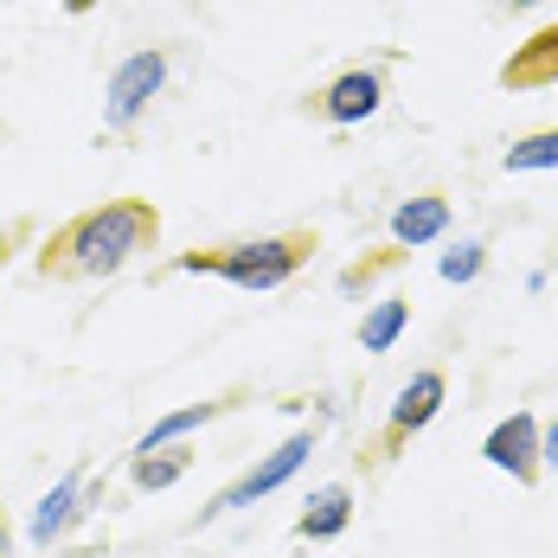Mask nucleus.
Instances as JSON below:
<instances>
[{"mask_svg":"<svg viewBox=\"0 0 558 558\" xmlns=\"http://www.w3.org/2000/svg\"><path fill=\"white\" fill-rule=\"evenodd\" d=\"M168 90V52L148 46V52H129L104 84V129H135L142 116L155 110V97Z\"/></svg>","mask_w":558,"mask_h":558,"instance_id":"20e7f679","label":"nucleus"},{"mask_svg":"<svg viewBox=\"0 0 558 558\" xmlns=\"http://www.w3.org/2000/svg\"><path fill=\"white\" fill-rule=\"evenodd\" d=\"M495 7H539V0H495Z\"/></svg>","mask_w":558,"mask_h":558,"instance_id":"aec40b11","label":"nucleus"},{"mask_svg":"<svg viewBox=\"0 0 558 558\" xmlns=\"http://www.w3.org/2000/svg\"><path fill=\"white\" fill-rule=\"evenodd\" d=\"M501 84H520V90H533V84H558V26H539L520 52L507 58Z\"/></svg>","mask_w":558,"mask_h":558,"instance_id":"9b49d317","label":"nucleus"},{"mask_svg":"<svg viewBox=\"0 0 558 558\" xmlns=\"http://www.w3.org/2000/svg\"><path fill=\"white\" fill-rule=\"evenodd\" d=\"M482 456H488V469H501L520 488H533V482L546 475V469H539V417H533V411H507L501 424L482 437Z\"/></svg>","mask_w":558,"mask_h":558,"instance_id":"39448f33","label":"nucleus"},{"mask_svg":"<svg viewBox=\"0 0 558 558\" xmlns=\"http://www.w3.org/2000/svg\"><path fill=\"white\" fill-rule=\"evenodd\" d=\"M186 469H193V449H186V444L148 449V456H135V462H129V482H135L142 495H161V488H173Z\"/></svg>","mask_w":558,"mask_h":558,"instance_id":"4468645a","label":"nucleus"},{"mask_svg":"<svg viewBox=\"0 0 558 558\" xmlns=\"http://www.w3.org/2000/svg\"><path fill=\"white\" fill-rule=\"evenodd\" d=\"M482 270H488V244L482 238H462V244H449L444 257H437V277L456 282V289H469Z\"/></svg>","mask_w":558,"mask_h":558,"instance_id":"dca6fc26","label":"nucleus"},{"mask_svg":"<svg viewBox=\"0 0 558 558\" xmlns=\"http://www.w3.org/2000/svg\"><path fill=\"white\" fill-rule=\"evenodd\" d=\"M90 7H97V0H64V13H90Z\"/></svg>","mask_w":558,"mask_h":558,"instance_id":"a211bd4d","label":"nucleus"},{"mask_svg":"<svg viewBox=\"0 0 558 558\" xmlns=\"http://www.w3.org/2000/svg\"><path fill=\"white\" fill-rule=\"evenodd\" d=\"M411 328V302L404 295H379L366 315H360V353H391Z\"/></svg>","mask_w":558,"mask_h":558,"instance_id":"ddd939ff","label":"nucleus"},{"mask_svg":"<svg viewBox=\"0 0 558 558\" xmlns=\"http://www.w3.org/2000/svg\"><path fill=\"white\" fill-rule=\"evenodd\" d=\"M347 526H353V488H347V482L315 488V495L302 501V513H295V533H302V539H340Z\"/></svg>","mask_w":558,"mask_h":558,"instance_id":"9d476101","label":"nucleus"},{"mask_svg":"<svg viewBox=\"0 0 558 558\" xmlns=\"http://www.w3.org/2000/svg\"><path fill=\"white\" fill-rule=\"evenodd\" d=\"M90 513H97V488H90L84 475H58L52 495H39L33 520H26V539H33L39 553H52L58 539H64L77 520H90Z\"/></svg>","mask_w":558,"mask_h":558,"instance_id":"423d86ee","label":"nucleus"},{"mask_svg":"<svg viewBox=\"0 0 558 558\" xmlns=\"http://www.w3.org/2000/svg\"><path fill=\"white\" fill-rule=\"evenodd\" d=\"M225 404L219 398H206V404H180V411H168V417H155L148 430H142V444H135V456H148V449H173V444H186L193 430H206L213 417H219Z\"/></svg>","mask_w":558,"mask_h":558,"instance_id":"f8f14e48","label":"nucleus"},{"mask_svg":"<svg viewBox=\"0 0 558 558\" xmlns=\"http://www.w3.org/2000/svg\"><path fill=\"white\" fill-rule=\"evenodd\" d=\"M7 546H13V533H7V520H0V558H7Z\"/></svg>","mask_w":558,"mask_h":558,"instance_id":"6ab92c4d","label":"nucleus"},{"mask_svg":"<svg viewBox=\"0 0 558 558\" xmlns=\"http://www.w3.org/2000/svg\"><path fill=\"white\" fill-rule=\"evenodd\" d=\"M539 469H558V417L539 424Z\"/></svg>","mask_w":558,"mask_h":558,"instance_id":"f3484780","label":"nucleus"},{"mask_svg":"<svg viewBox=\"0 0 558 558\" xmlns=\"http://www.w3.org/2000/svg\"><path fill=\"white\" fill-rule=\"evenodd\" d=\"M449 199L444 193H417V199H404L398 213H391V244H404V251H424V244H444L449 238Z\"/></svg>","mask_w":558,"mask_h":558,"instance_id":"1a4fd4ad","label":"nucleus"},{"mask_svg":"<svg viewBox=\"0 0 558 558\" xmlns=\"http://www.w3.org/2000/svg\"><path fill=\"white\" fill-rule=\"evenodd\" d=\"M308 257V238H244V244H225V251H186L173 270L186 277H225L244 295H270L302 270Z\"/></svg>","mask_w":558,"mask_h":558,"instance_id":"f03ea898","label":"nucleus"},{"mask_svg":"<svg viewBox=\"0 0 558 558\" xmlns=\"http://www.w3.org/2000/svg\"><path fill=\"white\" fill-rule=\"evenodd\" d=\"M449 398V379L437 373V366H424V373H411L404 386H398V398H391V417H386V437L391 444H404V437H417L437 411H444Z\"/></svg>","mask_w":558,"mask_h":558,"instance_id":"0eeeda50","label":"nucleus"},{"mask_svg":"<svg viewBox=\"0 0 558 558\" xmlns=\"http://www.w3.org/2000/svg\"><path fill=\"white\" fill-rule=\"evenodd\" d=\"M161 238V219L148 199H104L46 244V277H116Z\"/></svg>","mask_w":558,"mask_h":558,"instance_id":"f257e3e1","label":"nucleus"},{"mask_svg":"<svg viewBox=\"0 0 558 558\" xmlns=\"http://www.w3.org/2000/svg\"><path fill=\"white\" fill-rule=\"evenodd\" d=\"M315 456V430H295V437H282L264 462H251L225 495H213L206 501V513H199V526H213V520H225V513H238V507H251V501H264V495H277L282 482H295V469Z\"/></svg>","mask_w":558,"mask_h":558,"instance_id":"7ed1b4c3","label":"nucleus"},{"mask_svg":"<svg viewBox=\"0 0 558 558\" xmlns=\"http://www.w3.org/2000/svg\"><path fill=\"white\" fill-rule=\"evenodd\" d=\"M507 173H558V129H533L501 155Z\"/></svg>","mask_w":558,"mask_h":558,"instance_id":"2eb2a0df","label":"nucleus"},{"mask_svg":"<svg viewBox=\"0 0 558 558\" xmlns=\"http://www.w3.org/2000/svg\"><path fill=\"white\" fill-rule=\"evenodd\" d=\"M379 104H386V77L379 71H340L335 84L322 90V116L335 122V129H353V122H373L379 116Z\"/></svg>","mask_w":558,"mask_h":558,"instance_id":"6e6552de","label":"nucleus"}]
</instances>
